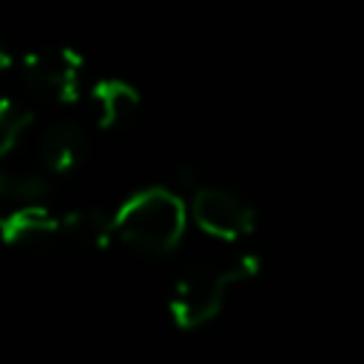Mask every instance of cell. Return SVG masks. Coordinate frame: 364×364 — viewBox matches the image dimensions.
Returning <instances> with one entry per match:
<instances>
[{
	"mask_svg": "<svg viewBox=\"0 0 364 364\" xmlns=\"http://www.w3.org/2000/svg\"><path fill=\"white\" fill-rule=\"evenodd\" d=\"M34 122H37V111L28 102L9 94L0 97V159L20 151V145L34 131Z\"/></svg>",
	"mask_w": 364,
	"mask_h": 364,
	"instance_id": "obj_9",
	"label": "cell"
},
{
	"mask_svg": "<svg viewBox=\"0 0 364 364\" xmlns=\"http://www.w3.org/2000/svg\"><path fill=\"white\" fill-rule=\"evenodd\" d=\"M14 63H17L14 54H11L9 46L0 40V77H3V74H11V71H14Z\"/></svg>",
	"mask_w": 364,
	"mask_h": 364,
	"instance_id": "obj_12",
	"label": "cell"
},
{
	"mask_svg": "<svg viewBox=\"0 0 364 364\" xmlns=\"http://www.w3.org/2000/svg\"><path fill=\"white\" fill-rule=\"evenodd\" d=\"M259 273V259L253 253L239 256L228 267L216 264H188L171 287L168 313L179 330H199L210 324L228 304V299Z\"/></svg>",
	"mask_w": 364,
	"mask_h": 364,
	"instance_id": "obj_2",
	"label": "cell"
},
{
	"mask_svg": "<svg viewBox=\"0 0 364 364\" xmlns=\"http://www.w3.org/2000/svg\"><path fill=\"white\" fill-rule=\"evenodd\" d=\"M191 219L219 242H239L256 230V208L225 185H202L191 193Z\"/></svg>",
	"mask_w": 364,
	"mask_h": 364,
	"instance_id": "obj_4",
	"label": "cell"
},
{
	"mask_svg": "<svg viewBox=\"0 0 364 364\" xmlns=\"http://www.w3.org/2000/svg\"><path fill=\"white\" fill-rule=\"evenodd\" d=\"M20 80L28 94L57 105L77 102L85 82V60L65 46H43L20 60Z\"/></svg>",
	"mask_w": 364,
	"mask_h": 364,
	"instance_id": "obj_3",
	"label": "cell"
},
{
	"mask_svg": "<svg viewBox=\"0 0 364 364\" xmlns=\"http://www.w3.org/2000/svg\"><path fill=\"white\" fill-rule=\"evenodd\" d=\"M88 154H91V136L74 119H57V122H51L40 134V142H37L40 165L51 176H63V173L77 171L80 165H85Z\"/></svg>",
	"mask_w": 364,
	"mask_h": 364,
	"instance_id": "obj_6",
	"label": "cell"
},
{
	"mask_svg": "<svg viewBox=\"0 0 364 364\" xmlns=\"http://www.w3.org/2000/svg\"><path fill=\"white\" fill-rule=\"evenodd\" d=\"M191 222V205L171 188H142L131 193L117 210V239L128 247L151 256H162L179 247Z\"/></svg>",
	"mask_w": 364,
	"mask_h": 364,
	"instance_id": "obj_1",
	"label": "cell"
},
{
	"mask_svg": "<svg viewBox=\"0 0 364 364\" xmlns=\"http://www.w3.org/2000/svg\"><path fill=\"white\" fill-rule=\"evenodd\" d=\"M14 202H11V176H6L3 171H0V216L11 208Z\"/></svg>",
	"mask_w": 364,
	"mask_h": 364,
	"instance_id": "obj_11",
	"label": "cell"
},
{
	"mask_svg": "<svg viewBox=\"0 0 364 364\" xmlns=\"http://www.w3.org/2000/svg\"><path fill=\"white\" fill-rule=\"evenodd\" d=\"M91 108H94V119L102 131H117V128H128L142 105V94L117 77H102L91 85Z\"/></svg>",
	"mask_w": 364,
	"mask_h": 364,
	"instance_id": "obj_7",
	"label": "cell"
},
{
	"mask_svg": "<svg viewBox=\"0 0 364 364\" xmlns=\"http://www.w3.org/2000/svg\"><path fill=\"white\" fill-rule=\"evenodd\" d=\"M63 219V242L82 250H105L117 239L114 213L100 208H74L60 216Z\"/></svg>",
	"mask_w": 364,
	"mask_h": 364,
	"instance_id": "obj_8",
	"label": "cell"
},
{
	"mask_svg": "<svg viewBox=\"0 0 364 364\" xmlns=\"http://www.w3.org/2000/svg\"><path fill=\"white\" fill-rule=\"evenodd\" d=\"M54 182L46 173H20L11 176V202L14 205H48Z\"/></svg>",
	"mask_w": 364,
	"mask_h": 364,
	"instance_id": "obj_10",
	"label": "cell"
},
{
	"mask_svg": "<svg viewBox=\"0 0 364 364\" xmlns=\"http://www.w3.org/2000/svg\"><path fill=\"white\" fill-rule=\"evenodd\" d=\"M0 242L28 253H46L63 242V219L48 205H11L0 216Z\"/></svg>",
	"mask_w": 364,
	"mask_h": 364,
	"instance_id": "obj_5",
	"label": "cell"
}]
</instances>
